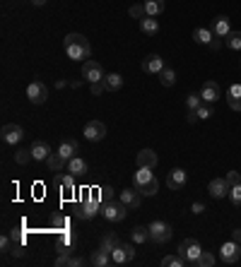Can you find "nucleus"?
Masks as SVG:
<instances>
[{
	"mask_svg": "<svg viewBox=\"0 0 241 267\" xmlns=\"http://www.w3.org/2000/svg\"><path fill=\"white\" fill-rule=\"evenodd\" d=\"M118 243H120V241H118V238H116V236H113V234H106L104 238H102V243H99V248H104L106 253H111V251H113V248H116V245H118Z\"/></svg>",
	"mask_w": 241,
	"mask_h": 267,
	"instance_id": "obj_34",
	"label": "nucleus"
},
{
	"mask_svg": "<svg viewBox=\"0 0 241 267\" xmlns=\"http://www.w3.org/2000/svg\"><path fill=\"white\" fill-rule=\"evenodd\" d=\"M157 178L152 176V169H145V166H137V171L133 173V188L143 195V190L150 186V183H154Z\"/></svg>",
	"mask_w": 241,
	"mask_h": 267,
	"instance_id": "obj_8",
	"label": "nucleus"
},
{
	"mask_svg": "<svg viewBox=\"0 0 241 267\" xmlns=\"http://www.w3.org/2000/svg\"><path fill=\"white\" fill-rule=\"evenodd\" d=\"M82 135H85L89 142H102L106 137V126L102 120H89L87 126H85V133Z\"/></svg>",
	"mask_w": 241,
	"mask_h": 267,
	"instance_id": "obj_11",
	"label": "nucleus"
},
{
	"mask_svg": "<svg viewBox=\"0 0 241 267\" xmlns=\"http://www.w3.org/2000/svg\"><path fill=\"white\" fill-rule=\"evenodd\" d=\"M10 236H12V241H15V243H24V241H27L22 231H12V234H10Z\"/></svg>",
	"mask_w": 241,
	"mask_h": 267,
	"instance_id": "obj_50",
	"label": "nucleus"
},
{
	"mask_svg": "<svg viewBox=\"0 0 241 267\" xmlns=\"http://www.w3.org/2000/svg\"><path fill=\"white\" fill-rule=\"evenodd\" d=\"M200 96H203V101H208V104H215L219 96H222V87L217 85V82H205V85L200 87Z\"/></svg>",
	"mask_w": 241,
	"mask_h": 267,
	"instance_id": "obj_15",
	"label": "nucleus"
},
{
	"mask_svg": "<svg viewBox=\"0 0 241 267\" xmlns=\"http://www.w3.org/2000/svg\"><path fill=\"white\" fill-rule=\"evenodd\" d=\"M225 44H227V48H232V51H241V32H229L225 36Z\"/></svg>",
	"mask_w": 241,
	"mask_h": 267,
	"instance_id": "obj_32",
	"label": "nucleus"
},
{
	"mask_svg": "<svg viewBox=\"0 0 241 267\" xmlns=\"http://www.w3.org/2000/svg\"><path fill=\"white\" fill-rule=\"evenodd\" d=\"M229 183H227V178H212V181H210V186H208V193L212 197H215V200H222V197H227L229 195Z\"/></svg>",
	"mask_w": 241,
	"mask_h": 267,
	"instance_id": "obj_13",
	"label": "nucleus"
},
{
	"mask_svg": "<svg viewBox=\"0 0 241 267\" xmlns=\"http://www.w3.org/2000/svg\"><path fill=\"white\" fill-rule=\"evenodd\" d=\"M113 200V188L111 186H104L102 188V202H111Z\"/></svg>",
	"mask_w": 241,
	"mask_h": 267,
	"instance_id": "obj_47",
	"label": "nucleus"
},
{
	"mask_svg": "<svg viewBox=\"0 0 241 267\" xmlns=\"http://www.w3.org/2000/svg\"><path fill=\"white\" fill-rule=\"evenodd\" d=\"M232 241L241 243V229H234V231H232Z\"/></svg>",
	"mask_w": 241,
	"mask_h": 267,
	"instance_id": "obj_52",
	"label": "nucleus"
},
{
	"mask_svg": "<svg viewBox=\"0 0 241 267\" xmlns=\"http://www.w3.org/2000/svg\"><path fill=\"white\" fill-rule=\"evenodd\" d=\"M12 255H15V258H22V255H24V243H15V245H12Z\"/></svg>",
	"mask_w": 241,
	"mask_h": 267,
	"instance_id": "obj_48",
	"label": "nucleus"
},
{
	"mask_svg": "<svg viewBox=\"0 0 241 267\" xmlns=\"http://www.w3.org/2000/svg\"><path fill=\"white\" fill-rule=\"evenodd\" d=\"M133 258H135V251H133V245L130 243H118L111 251V262L113 265H128Z\"/></svg>",
	"mask_w": 241,
	"mask_h": 267,
	"instance_id": "obj_7",
	"label": "nucleus"
},
{
	"mask_svg": "<svg viewBox=\"0 0 241 267\" xmlns=\"http://www.w3.org/2000/svg\"><path fill=\"white\" fill-rule=\"evenodd\" d=\"M104 85H106L109 92H116V89L123 87V77H120L118 72H111V75H106V77H104Z\"/></svg>",
	"mask_w": 241,
	"mask_h": 267,
	"instance_id": "obj_30",
	"label": "nucleus"
},
{
	"mask_svg": "<svg viewBox=\"0 0 241 267\" xmlns=\"http://www.w3.org/2000/svg\"><path fill=\"white\" fill-rule=\"evenodd\" d=\"M89 89H92V94H104L106 92V85H104V79H102V82H92V85H89Z\"/></svg>",
	"mask_w": 241,
	"mask_h": 267,
	"instance_id": "obj_46",
	"label": "nucleus"
},
{
	"mask_svg": "<svg viewBox=\"0 0 241 267\" xmlns=\"http://www.w3.org/2000/svg\"><path fill=\"white\" fill-rule=\"evenodd\" d=\"M210 46L215 48V51H217V48H219V46H222V41H219V36H217V39H212V44H210Z\"/></svg>",
	"mask_w": 241,
	"mask_h": 267,
	"instance_id": "obj_55",
	"label": "nucleus"
},
{
	"mask_svg": "<svg viewBox=\"0 0 241 267\" xmlns=\"http://www.w3.org/2000/svg\"><path fill=\"white\" fill-rule=\"evenodd\" d=\"M72 245H75V236H72V234H61L56 238V248L61 253H70Z\"/></svg>",
	"mask_w": 241,
	"mask_h": 267,
	"instance_id": "obj_28",
	"label": "nucleus"
},
{
	"mask_svg": "<svg viewBox=\"0 0 241 267\" xmlns=\"http://www.w3.org/2000/svg\"><path fill=\"white\" fill-rule=\"evenodd\" d=\"M70 262H72L70 253H61V255L56 258V267H70Z\"/></svg>",
	"mask_w": 241,
	"mask_h": 267,
	"instance_id": "obj_44",
	"label": "nucleus"
},
{
	"mask_svg": "<svg viewBox=\"0 0 241 267\" xmlns=\"http://www.w3.org/2000/svg\"><path fill=\"white\" fill-rule=\"evenodd\" d=\"M68 171H70L72 176H87V173H89V164L82 157H72L70 161H68Z\"/></svg>",
	"mask_w": 241,
	"mask_h": 267,
	"instance_id": "obj_21",
	"label": "nucleus"
},
{
	"mask_svg": "<svg viewBox=\"0 0 241 267\" xmlns=\"http://www.w3.org/2000/svg\"><path fill=\"white\" fill-rule=\"evenodd\" d=\"M159 82L164 87H174L176 85V72L171 70V68H164V70L159 72Z\"/></svg>",
	"mask_w": 241,
	"mask_h": 267,
	"instance_id": "obj_33",
	"label": "nucleus"
},
{
	"mask_svg": "<svg viewBox=\"0 0 241 267\" xmlns=\"http://www.w3.org/2000/svg\"><path fill=\"white\" fill-rule=\"evenodd\" d=\"M193 39L198 41V44H203V46H208V44H212L215 34H212V29H208V27H198V29L193 32Z\"/></svg>",
	"mask_w": 241,
	"mask_h": 267,
	"instance_id": "obj_26",
	"label": "nucleus"
},
{
	"mask_svg": "<svg viewBox=\"0 0 241 267\" xmlns=\"http://www.w3.org/2000/svg\"><path fill=\"white\" fill-rule=\"evenodd\" d=\"M186 181H188V173H186L184 169H171V171L167 173V186L171 190H181L186 186Z\"/></svg>",
	"mask_w": 241,
	"mask_h": 267,
	"instance_id": "obj_14",
	"label": "nucleus"
},
{
	"mask_svg": "<svg viewBox=\"0 0 241 267\" xmlns=\"http://www.w3.org/2000/svg\"><path fill=\"white\" fill-rule=\"evenodd\" d=\"M82 77H85V82H102V79L106 77V72H104V65L102 63H96V60H85L82 63Z\"/></svg>",
	"mask_w": 241,
	"mask_h": 267,
	"instance_id": "obj_4",
	"label": "nucleus"
},
{
	"mask_svg": "<svg viewBox=\"0 0 241 267\" xmlns=\"http://www.w3.org/2000/svg\"><path fill=\"white\" fill-rule=\"evenodd\" d=\"M130 238H133V243H137V245L147 243V241H150V229L147 227H135L133 231H130Z\"/></svg>",
	"mask_w": 241,
	"mask_h": 267,
	"instance_id": "obj_27",
	"label": "nucleus"
},
{
	"mask_svg": "<svg viewBox=\"0 0 241 267\" xmlns=\"http://www.w3.org/2000/svg\"><path fill=\"white\" fill-rule=\"evenodd\" d=\"M239 258H241V243H236V241H227V243L219 248V260L227 262V265L239 262Z\"/></svg>",
	"mask_w": 241,
	"mask_h": 267,
	"instance_id": "obj_9",
	"label": "nucleus"
},
{
	"mask_svg": "<svg viewBox=\"0 0 241 267\" xmlns=\"http://www.w3.org/2000/svg\"><path fill=\"white\" fill-rule=\"evenodd\" d=\"M102 214H104L109 221H123L126 217H128V207L120 202V200H118V202H113V200H111V202H104Z\"/></svg>",
	"mask_w": 241,
	"mask_h": 267,
	"instance_id": "obj_6",
	"label": "nucleus"
},
{
	"mask_svg": "<svg viewBox=\"0 0 241 267\" xmlns=\"http://www.w3.org/2000/svg\"><path fill=\"white\" fill-rule=\"evenodd\" d=\"M48 154H51V145L46 140H36L32 145V157L34 161H46Z\"/></svg>",
	"mask_w": 241,
	"mask_h": 267,
	"instance_id": "obj_20",
	"label": "nucleus"
},
{
	"mask_svg": "<svg viewBox=\"0 0 241 267\" xmlns=\"http://www.w3.org/2000/svg\"><path fill=\"white\" fill-rule=\"evenodd\" d=\"M145 10L147 17H157L164 12V0H145Z\"/></svg>",
	"mask_w": 241,
	"mask_h": 267,
	"instance_id": "obj_29",
	"label": "nucleus"
},
{
	"mask_svg": "<svg viewBox=\"0 0 241 267\" xmlns=\"http://www.w3.org/2000/svg\"><path fill=\"white\" fill-rule=\"evenodd\" d=\"M34 5H46V0H32Z\"/></svg>",
	"mask_w": 241,
	"mask_h": 267,
	"instance_id": "obj_56",
	"label": "nucleus"
},
{
	"mask_svg": "<svg viewBox=\"0 0 241 267\" xmlns=\"http://www.w3.org/2000/svg\"><path fill=\"white\" fill-rule=\"evenodd\" d=\"M227 183H229V188L239 186V183H241V173L239 171H229V173H227Z\"/></svg>",
	"mask_w": 241,
	"mask_h": 267,
	"instance_id": "obj_45",
	"label": "nucleus"
},
{
	"mask_svg": "<svg viewBox=\"0 0 241 267\" xmlns=\"http://www.w3.org/2000/svg\"><path fill=\"white\" fill-rule=\"evenodd\" d=\"M227 104H229V109L241 111V85L239 82L227 89Z\"/></svg>",
	"mask_w": 241,
	"mask_h": 267,
	"instance_id": "obj_22",
	"label": "nucleus"
},
{
	"mask_svg": "<svg viewBox=\"0 0 241 267\" xmlns=\"http://www.w3.org/2000/svg\"><path fill=\"white\" fill-rule=\"evenodd\" d=\"M191 212H193V214H203V212H205V204H203V202H193Z\"/></svg>",
	"mask_w": 241,
	"mask_h": 267,
	"instance_id": "obj_49",
	"label": "nucleus"
},
{
	"mask_svg": "<svg viewBox=\"0 0 241 267\" xmlns=\"http://www.w3.org/2000/svg\"><path fill=\"white\" fill-rule=\"evenodd\" d=\"M229 200L234 202V207H241V183H239V186H234V188L229 190Z\"/></svg>",
	"mask_w": 241,
	"mask_h": 267,
	"instance_id": "obj_42",
	"label": "nucleus"
},
{
	"mask_svg": "<svg viewBox=\"0 0 241 267\" xmlns=\"http://www.w3.org/2000/svg\"><path fill=\"white\" fill-rule=\"evenodd\" d=\"M80 265H85V260H82V258H72L70 267H80Z\"/></svg>",
	"mask_w": 241,
	"mask_h": 267,
	"instance_id": "obj_54",
	"label": "nucleus"
},
{
	"mask_svg": "<svg viewBox=\"0 0 241 267\" xmlns=\"http://www.w3.org/2000/svg\"><path fill=\"white\" fill-rule=\"evenodd\" d=\"M135 161H137V166L154 169L159 159H157V152H154V150H140V152H137V157H135Z\"/></svg>",
	"mask_w": 241,
	"mask_h": 267,
	"instance_id": "obj_19",
	"label": "nucleus"
},
{
	"mask_svg": "<svg viewBox=\"0 0 241 267\" xmlns=\"http://www.w3.org/2000/svg\"><path fill=\"white\" fill-rule=\"evenodd\" d=\"M77 150H80V145L75 140H63L61 142V147H58V154L65 159V161H70L75 154H77Z\"/></svg>",
	"mask_w": 241,
	"mask_h": 267,
	"instance_id": "obj_23",
	"label": "nucleus"
},
{
	"mask_svg": "<svg viewBox=\"0 0 241 267\" xmlns=\"http://www.w3.org/2000/svg\"><path fill=\"white\" fill-rule=\"evenodd\" d=\"M63 46L68 58H72V60H87L92 55V44L82 34H68L63 39Z\"/></svg>",
	"mask_w": 241,
	"mask_h": 267,
	"instance_id": "obj_1",
	"label": "nucleus"
},
{
	"mask_svg": "<svg viewBox=\"0 0 241 267\" xmlns=\"http://www.w3.org/2000/svg\"><path fill=\"white\" fill-rule=\"evenodd\" d=\"M24 137V128L17 126V123H8V126H3V142H8V145H17V142H22Z\"/></svg>",
	"mask_w": 241,
	"mask_h": 267,
	"instance_id": "obj_12",
	"label": "nucleus"
},
{
	"mask_svg": "<svg viewBox=\"0 0 241 267\" xmlns=\"http://www.w3.org/2000/svg\"><path fill=\"white\" fill-rule=\"evenodd\" d=\"M118 200L126 204L128 210H137V207H140V200H143V195H140L135 188H128V190H123V193H120Z\"/></svg>",
	"mask_w": 241,
	"mask_h": 267,
	"instance_id": "obj_17",
	"label": "nucleus"
},
{
	"mask_svg": "<svg viewBox=\"0 0 241 267\" xmlns=\"http://www.w3.org/2000/svg\"><path fill=\"white\" fill-rule=\"evenodd\" d=\"M89 262H92V265H96V267H109V265H111V253H106L104 248H96V251L92 253Z\"/></svg>",
	"mask_w": 241,
	"mask_h": 267,
	"instance_id": "obj_24",
	"label": "nucleus"
},
{
	"mask_svg": "<svg viewBox=\"0 0 241 267\" xmlns=\"http://www.w3.org/2000/svg\"><path fill=\"white\" fill-rule=\"evenodd\" d=\"M147 229H150V241H154V243H167L169 238H171V227H169L167 221L154 219Z\"/></svg>",
	"mask_w": 241,
	"mask_h": 267,
	"instance_id": "obj_5",
	"label": "nucleus"
},
{
	"mask_svg": "<svg viewBox=\"0 0 241 267\" xmlns=\"http://www.w3.org/2000/svg\"><path fill=\"white\" fill-rule=\"evenodd\" d=\"M210 29H212V34H215V36L225 39L227 34L232 32V27H229V17H225V15L215 17V19H212V27H210Z\"/></svg>",
	"mask_w": 241,
	"mask_h": 267,
	"instance_id": "obj_18",
	"label": "nucleus"
},
{
	"mask_svg": "<svg viewBox=\"0 0 241 267\" xmlns=\"http://www.w3.org/2000/svg\"><path fill=\"white\" fill-rule=\"evenodd\" d=\"M200 104H203L200 92H198V94H188V99H186V109H188V111H198V109H200Z\"/></svg>",
	"mask_w": 241,
	"mask_h": 267,
	"instance_id": "obj_37",
	"label": "nucleus"
},
{
	"mask_svg": "<svg viewBox=\"0 0 241 267\" xmlns=\"http://www.w3.org/2000/svg\"><path fill=\"white\" fill-rule=\"evenodd\" d=\"M195 113H198V118H203V120H205V118H210V116H212V104L203 101V104H200V109L195 111Z\"/></svg>",
	"mask_w": 241,
	"mask_h": 267,
	"instance_id": "obj_43",
	"label": "nucleus"
},
{
	"mask_svg": "<svg viewBox=\"0 0 241 267\" xmlns=\"http://www.w3.org/2000/svg\"><path fill=\"white\" fill-rule=\"evenodd\" d=\"M46 164H48V169H51V171H56V173H58V171H61V169H63L65 164H68V161H65V159L61 157L58 152H56V154L51 152V154H48V159H46Z\"/></svg>",
	"mask_w": 241,
	"mask_h": 267,
	"instance_id": "obj_31",
	"label": "nucleus"
},
{
	"mask_svg": "<svg viewBox=\"0 0 241 267\" xmlns=\"http://www.w3.org/2000/svg\"><path fill=\"white\" fill-rule=\"evenodd\" d=\"M164 68H167V65H164V60H162L157 53H150V55H147V58L143 60V70L150 72V75H159Z\"/></svg>",
	"mask_w": 241,
	"mask_h": 267,
	"instance_id": "obj_16",
	"label": "nucleus"
},
{
	"mask_svg": "<svg viewBox=\"0 0 241 267\" xmlns=\"http://www.w3.org/2000/svg\"><path fill=\"white\" fill-rule=\"evenodd\" d=\"M61 188H63L65 193H72V190H75V176H72V173L61 176Z\"/></svg>",
	"mask_w": 241,
	"mask_h": 267,
	"instance_id": "obj_39",
	"label": "nucleus"
},
{
	"mask_svg": "<svg viewBox=\"0 0 241 267\" xmlns=\"http://www.w3.org/2000/svg\"><path fill=\"white\" fill-rule=\"evenodd\" d=\"M32 147H29V150H17V154H15V161L17 164H29V161H32Z\"/></svg>",
	"mask_w": 241,
	"mask_h": 267,
	"instance_id": "obj_38",
	"label": "nucleus"
},
{
	"mask_svg": "<svg viewBox=\"0 0 241 267\" xmlns=\"http://www.w3.org/2000/svg\"><path fill=\"white\" fill-rule=\"evenodd\" d=\"M12 245H15V241H12V236L10 234L0 236V248H3V253H12Z\"/></svg>",
	"mask_w": 241,
	"mask_h": 267,
	"instance_id": "obj_40",
	"label": "nucleus"
},
{
	"mask_svg": "<svg viewBox=\"0 0 241 267\" xmlns=\"http://www.w3.org/2000/svg\"><path fill=\"white\" fill-rule=\"evenodd\" d=\"M162 265H164V267H184V265H186V260L176 253V255H167V258L162 260Z\"/></svg>",
	"mask_w": 241,
	"mask_h": 267,
	"instance_id": "obj_35",
	"label": "nucleus"
},
{
	"mask_svg": "<svg viewBox=\"0 0 241 267\" xmlns=\"http://www.w3.org/2000/svg\"><path fill=\"white\" fill-rule=\"evenodd\" d=\"M140 32L147 34V36H154L159 32V22L154 17H145V19H140Z\"/></svg>",
	"mask_w": 241,
	"mask_h": 267,
	"instance_id": "obj_25",
	"label": "nucleus"
},
{
	"mask_svg": "<svg viewBox=\"0 0 241 267\" xmlns=\"http://www.w3.org/2000/svg\"><path fill=\"white\" fill-rule=\"evenodd\" d=\"M200 243H198V238H186V241H181L178 243V255L186 260V265H195L198 262V258H200Z\"/></svg>",
	"mask_w": 241,
	"mask_h": 267,
	"instance_id": "obj_2",
	"label": "nucleus"
},
{
	"mask_svg": "<svg viewBox=\"0 0 241 267\" xmlns=\"http://www.w3.org/2000/svg\"><path fill=\"white\" fill-rule=\"evenodd\" d=\"M65 224H68V221H65L63 217H56V219H53V227L56 229H65Z\"/></svg>",
	"mask_w": 241,
	"mask_h": 267,
	"instance_id": "obj_51",
	"label": "nucleus"
},
{
	"mask_svg": "<svg viewBox=\"0 0 241 267\" xmlns=\"http://www.w3.org/2000/svg\"><path fill=\"white\" fill-rule=\"evenodd\" d=\"M27 96H29V101H32V104L39 106V104H44L48 99V87L44 85L41 79H34L32 85L27 87Z\"/></svg>",
	"mask_w": 241,
	"mask_h": 267,
	"instance_id": "obj_10",
	"label": "nucleus"
},
{
	"mask_svg": "<svg viewBox=\"0 0 241 267\" xmlns=\"http://www.w3.org/2000/svg\"><path fill=\"white\" fill-rule=\"evenodd\" d=\"M96 214H99V200L92 195H85L82 202L75 207V217L77 219H94Z\"/></svg>",
	"mask_w": 241,
	"mask_h": 267,
	"instance_id": "obj_3",
	"label": "nucleus"
},
{
	"mask_svg": "<svg viewBox=\"0 0 241 267\" xmlns=\"http://www.w3.org/2000/svg\"><path fill=\"white\" fill-rule=\"evenodd\" d=\"M130 17H135V19H145L147 17V10H145V3L143 5H130Z\"/></svg>",
	"mask_w": 241,
	"mask_h": 267,
	"instance_id": "obj_41",
	"label": "nucleus"
},
{
	"mask_svg": "<svg viewBox=\"0 0 241 267\" xmlns=\"http://www.w3.org/2000/svg\"><path fill=\"white\" fill-rule=\"evenodd\" d=\"M212 265H215V255H212L210 251H203L198 262H195V267H212Z\"/></svg>",
	"mask_w": 241,
	"mask_h": 267,
	"instance_id": "obj_36",
	"label": "nucleus"
},
{
	"mask_svg": "<svg viewBox=\"0 0 241 267\" xmlns=\"http://www.w3.org/2000/svg\"><path fill=\"white\" fill-rule=\"evenodd\" d=\"M195 120H200L198 113H195V111H188V123H195Z\"/></svg>",
	"mask_w": 241,
	"mask_h": 267,
	"instance_id": "obj_53",
	"label": "nucleus"
}]
</instances>
